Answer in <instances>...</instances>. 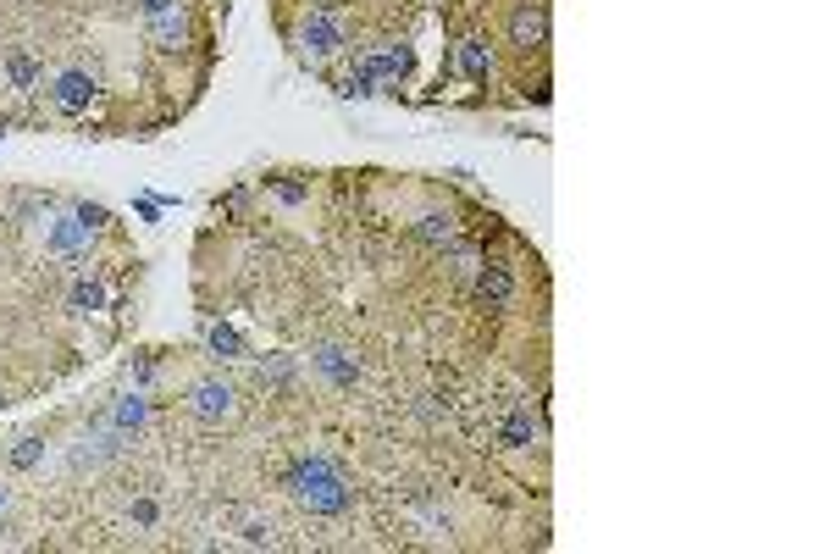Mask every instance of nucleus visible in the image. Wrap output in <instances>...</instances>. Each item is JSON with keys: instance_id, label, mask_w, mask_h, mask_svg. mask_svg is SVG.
Returning a JSON list of instances; mask_svg holds the SVG:
<instances>
[{"instance_id": "1", "label": "nucleus", "mask_w": 830, "mask_h": 554, "mask_svg": "<svg viewBox=\"0 0 830 554\" xmlns=\"http://www.w3.org/2000/svg\"><path fill=\"white\" fill-rule=\"evenodd\" d=\"M288 494L299 499V505L310 510V516H344L349 510V482H344V471L332 466L327 455H305V460H294L288 466Z\"/></svg>"}, {"instance_id": "2", "label": "nucleus", "mask_w": 830, "mask_h": 554, "mask_svg": "<svg viewBox=\"0 0 830 554\" xmlns=\"http://www.w3.org/2000/svg\"><path fill=\"white\" fill-rule=\"evenodd\" d=\"M95 95H100V84H95L89 67H61V73L50 78V106H56L61 117H83Z\"/></svg>"}, {"instance_id": "3", "label": "nucleus", "mask_w": 830, "mask_h": 554, "mask_svg": "<svg viewBox=\"0 0 830 554\" xmlns=\"http://www.w3.org/2000/svg\"><path fill=\"white\" fill-rule=\"evenodd\" d=\"M299 39H305V50L310 56H338V50L349 45V23H344V12H316L310 6V17H305V28H299Z\"/></svg>"}, {"instance_id": "4", "label": "nucleus", "mask_w": 830, "mask_h": 554, "mask_svg": "<svg viewBox=\"0 0 830 554\" xmlns=\"http://www.w3.org/2000/svg\"><path fill=\"white\" fill-rule=\"evenodd\" d=\"M89 239H95V228L72 211V217H56L45 233V255H56V261H83L89 255Z\"/></svg>"}, {"instance_id": "5", "label": "nucleus", "mask_w": 830, "mask_h": 554, "mask_svg": "<svg viewBox=\"0 0 830 554\" xmlns=\"http://www.w3.org/2000/svg\"><path fill=\"white\" fill-rule=\"evenodd\" d=\"M189 405H194L200 422H222V416H233L238 410V399H233V388H227L222 377H200V383L189 388Z\"/></svg>"}, {"instance_id": "6", "label": "nucleus", "mask_w": 830, "mask_h": 554, "mask_svg": "<svg viewBox=\"0 0 830 554\" xmlns=\"http://www.w3.org/2000/svg\"><path fill=\"white\" fill-rule=\"evenodd\" d=\"M360 61L371 67V78H377V84H404V73H410V45L382 39V45H371Z\"/></svg>"}, {"instance_id": "7", "label": "nucleus", "mask_w": 830, "mask_h": 554, "mask_svg": "<svg viewBox=\"0 0 830 554\" xmlns=\"http://www.w3.org/2000/svg\"><path fill=\"white\" fill-rule=\"evenodd\" d=\"M510 39L521 50H537L548 39V12H543V0H515V12H510Z\"/></svg>"}, {"instance_id": "8", "label": "nucleus", "mask_w": 830, "mask_h": 554, "mask_svg": "<svg viewBox=\"0 0 830 554\" xmlns=\"http://www.w3.org/2000/svg\"><path fill=\"white\" fill-rule=\"evenodd\" d=\"M144 28H150V39L161 50H183L189 34H194V17H189V6H172V12H161V17H144Z\"/></svg>"}, {"instance_id": "9", "label": "nucleus", "mask_w": 830, "mask_h": 554, "mask_svg": "<svg viewBox=\"0 0 830 554\" xmlns=\"http://www.w3.org/2000/svg\"><path fill=\"white\" fill-rule=\"evenodd\" d=\"M454 56H460V73L471 78L476 89H487V78H493V45H487V34H465L460 45H454Z\"/></svg>"}, {"instance_id": "10", "label": "nucleus", "mask_w": 830, "mask_h": 554, "mask_svg": "<svg viewBox=\"0 0 830 554\" xmlns=\"http://www.w3.org/2000/svg\"><path fill=\"white\" fill-rule=\"evenodd\" d=\"M310 361H316V372L327 377L332 388H355V377H360V361L344 350V344H321V350L310 355Z\"/></svg>"}, {"instance_id": "11", "label": "nucleus", "mask_w": 830, "mask_h": 554, "mask_svg": "<svg viewBox=\"0 0 830 554\" xmlns=\"http://www.w3.org/2000/svg\"><path fill=\"white\" fill-rule=\"evenodd\" d=\"M476 300H487V305H510L515 300V272L510 266H476Z\"/></svg>"}, {"instance_id": "12", "label": "nucleus", "mask_w": 830, "mask_h": 554, "mask_svg": "<svg viewBox=\"0 0 830 554\" xmlns=\"http://www.w3.org/2000/svg\"><path fill=\"white\" fill-rule=\"evenodd\" d=\"M67 311L72 316L106 311V283H100V277H78V283H72V294H67Z\"/></svg>"}, {"instance_id": "13", "label": "nucleus", "mask_w": 830, "mask_h": 554, "mask_svg": "<svg viewBox=\"0 0 830 554\" xmlns=\"http://www.w3.org/2000/svg\"><path fill=\"white\" fill-rule=\"evenodd\" d=\"M144 422H150V399H144V394H122L117 410H111V427L128 438V433H139Z\"/></svg>"}, {"instance_id": "14", "label": "nucleus", "mask_w": 830, "mask_h": 554, "mask_svg": "<svg viewBox=\"0 0 830 554\" xmlns=\"http://www.w3.org/2000/svg\"><path fill=\"white\" fill-rule=\"evenodd\" d=\"M415 233L427 244H443V250H454V217H443V211H427V217L415 222Z\"/></svg>"}, {"instance_id": "15", "label": "nucleus", "mask_w": 830, "mask_h": 554, "mask_svg": "<svg viewBox=\"0 0 830 554\" xmlns=\"http://www.w3.org/2000/svg\"><path fill=\"white\" fill-rule=\"evenodd\" d=\"M205 344H211V350L222 355V361H233V355H244V338H238L227 322H211V327H205Z\"/></svg>"}, {"instance_id": "16", "label": "nucleus", "mask_w": 830, "mask_h": 554, "mask_svg": "<svg viewBox=\"0 0 830 554\" xmlns=\"http://www.w3.org/2000/svg\"><path fill=\"white\" fill-rule=\"evenodd\" d=\"M6 78H12V89H34V84H39V67H34V56H23V50H12V56H6Z\"/></svg>"}, {"instance_id": "17", "label": "nucleus", "mask_w": 830, "mask_h": 554, "mask_svg": "<svg viewBox=\"0 0 830 554\" xmlns=\"http://www.w3.org/2000/svg\"><path fill=\"white\" fill-rule=\"evenodd\" d=\"M532 438H537L532 416H526V410H510V422H504V444H510V449H526Z\"/></svg>"}, {"instance_id": "18", "label": "nucleus", "mask_w": 830, "mask_h": 554, "mask_svg": "<svg viewBox=\"0 0 830 554\" xmlns=\"http://www.w3.org/2000/svg\"><path fill=\"white\" fill-rule=\"evenodd\" d=\"M128 521H133V527H155V499H133Z\"/></svg>"}, {"instance_id": "19", "label": "nucleus", "mask_w": 830, "mask_h": 554, "mask_svg": "<svg viewBox=\"0 0 830 554\" xmlns=\"http://www.w3.org/2000/svg\"><path fill=\"white\" fill-rule=\"evenodd\" d=\"M34 460H39V444H34V438H23V444L12 449V466H17V471H28Z\"/></svg>"}, {"instance_id": "20", "label": "nucleus", "mask_w": 830, "mask_h": 554, "mask_svg": "<svg viewBox=\"0 0 830 554\" xmlns=\"http://www.w3.org/2000/svg\"><path fill=\"white\" fill-rule=\"evenodd\" d=\"M272 194H277V200H283V205H299V200H305V183H272Z\"/></svg>"}, {"instance_id": "21", "label": "nucleus", "mask_w": 830, "mask_h": 554, "mask_svg": "<svg viewBox=\"0 0 830 554\" xmlns=\"http://www.w3.org/2000/svg\"><path fill=\"white\" fill-rule=\"evenodd\" d=\"M244 543H272V521H244Z\"/></svg>"}, {"instance_id": "22", "label": "nucleus", "mask_w": 830, "mask_h": 554, "mask_svg": "<svg viewBox=\"0 0 830 554\" xmlns=\"http://www.w3.org/2000/svg\"><path fill=\"white\" fill-rule=\"evenodd\" d=\"M139 6V17H161V12H172V6H183V0H133Z\"/></svg>"}, {"instance_id": "23", "label": "nucleus", "mask_w": 830, "mask_h": 554, "mask_svg": "<svg viewBox=\"0 0 830 554\" xmlns=\"http://www.w3.org/2000/svg\"><path fill=\"white\" fill-rule=\"evenodd\" d=\"M78 217L89 222V228H100V222H106V211H100V205H78Z\"/></svg>"}, {"instance_id": "24", "label": "nucleus", "mask_w": 830, "mask_h": 554, "mask_svg": "<svg viewBox=\"0 0 830 554\" xmlns=\"http://www.w3.org/2000/svg\"><path fill=\"white\" fill-rule=\"evenodd\" d=\"M0 510H6V488H0Z\"/></svg>"}]
</instances>
